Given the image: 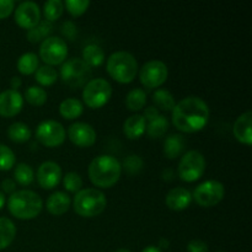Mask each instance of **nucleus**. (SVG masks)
Segmentation results:
<instances>
[{"instance_id": "f257e3e1", "label": "nucleus", "mask_w": 252, "mask_h": 252, "mask_svg": "<svg viewBox=\"0 0 252 252\" xmlns=\"http://www.w3.org/2000/svg\"><path fill=\"white\" fill-rule=\"evenodd\" d=\"M209 118V107L198 96H189L176 103L172 110V123L181 132L201 130Z\"/></svg>"}, {"instance_id": "f03ea898", "label": "nucleus", "mask_w": 252, "mask_h": 252, "mask_svg": "<svg viewBox=\"0 0 252 252\" xmlns=\"http://www.w3.org/2000/svg\"><path fill=\"white\" fill-rule=\"evenodd\" d=\"M122 172L120 161L112 155H98L89 165V177L98 187H111L118 181Z\"/></svg>"}, {"instance_id": "7ed1b4c3", "label": "nucleus", "mask_w": 252, "mask_h": 252, "mask_svg": "<svg viewBox=\"0 0 252 252\" xmlns=\"http://www.w3.org/2000/svg\"><path fill=\"white\" fill-rule=\"evenodd\" d=\"M43 201L41 197L30 189L15 191L7 199L10 213L19 219L36 218L42 211Z\"/></svg>"}, {"instance_id": "20e7f679", "label": "nucleus", "mask_w": 252, "mask_h": 252, "mask_svg": "<svg viewBox=\"0 0 252 252\" xmlns=\"http://www.w3.org/2000/svg\"><path fill=\"white\" fill-rule=\"evenodd\" d=\"M107 204L103 192L96 189H80L74 197V211L81 217L91 218L102 213Z\"/></svg>"}, {"instance_id": "39448f33", "label": "nucleus", "mask_w": 252, "mask_h": 252, "mask_svg": "<svg viewBox=\"0 0 252 252\" xmlns=\"http://www.w3.org/2000/svg\"><path fill=\"white\" fill-rule=\"evenodd\" d=\"M107 71L120 83H130L137 75V59L129 52H115L107 59Z\"/></svg>"}, {"instance_id": "423d86ee", "label": "nucleus", "mask_w": 252, "mask_h": 252, "mask_svg": "<svg viewBox=\"0 0 252 252\" xmlns=\"http://www.w3.org/2000/svg\"><path fill=\"white\" fill-rule=\"evenodd\" d=\"M61 76L70 88H81L85 86L91 78V66L81 58H70L62 65Z\"/></svg>"}, {"instance_id": "0eeeda50", "label": "nucleus", "mask_w": 252, "mask_h": 252, "mask_svg": "<svg viewBox=\"0 0 252 252\" xmlns=\"http://www.w3.org/2000/svg\"><path fill=\"white\" fill-rule=\"evenodd\" d=\"M111 95L112 86L106 79H93L84 86L83 98L86 105L91 108L102 107L110 100Z\"/></svg>"}, {"instance_id": "6e6552de", "label": "nucleus", "mask_w": 252, "mask_h": 252, "mask_svg": "<svg viewBox=\"0 0 252 252\" xmlns=\"http://www.w3.org/2000/svg\"><path fill=\"white\" fill-rule=\"evenodd\" d=\"M206 170V159L204 155L198 150H189L179 162V175L184 181H197Z\"/></svg>"}, {"instance_id": "1a4fd4ad", "label": "nucleus", "mask_w": 252, "mask_h": 252, "mask_svg": "<svg viewBox=\"0 0 252 252\" xmlns=\"http://www.w3.org/2000/svg\"><path fill=\"white\" fill-rule=\"evenodd\" d=\"M224 194L225 189L221 182L217 180H208L194 189L192 198L202 207H213L223 201Z\"/></svg>"}, {"instance_id": "9d476101", "label": "nucleus", "mask_w": 252, "mask_h": 252, "mask_svg": "<svg viewBox=\"0 0 252 252\" xmlns=\"http://www.w3.org/2000/svg\"><path fill=\"white\" fill-rule=\"evenodd\" d=\"M68 54V46L65 41L58 36L47 37L39 47V56L48 65H57L65 61Z\"/></svg>"}, {"instance_id": "9b49d317", "label": "nucleus", "mask_w": 252, "mask_h": 252, "mask_svg": "<svg viewBox=\"0 0 252 252\" xmlns=\"http://www.w3.org/2000/svg\"><path fill=\"white\" fill-rule=\"evenodd\" d=\"M36 137L46 147H57L65 139V129L62 123L54 120H47L38 125Z\"/></svg>"}, {"instance_id": "f8f14e48", "label": "nucleus", "mask_w": 252, "mask_h": 252, "mask_svg": "<svg viewBox=\"0 0 252 252\" xmlns=\"http://www.w3.org/2000/svg\"><path fill=\"white\" fill-rule=\"evenodd\" d=\"M139 78L143 85L147 88H158L164 84L167 78L166 64L161 61H157V59L147 62L140 69Z\"/></svg>"}, {"instance_id": "ddd939ff", "label": "nucleus", "mask_w": 252, "mask_h": 252, "mask_svg": "<svg viewBox=\"0 0 252 252\" xmlns=\"http://www.w3.org/2000/svg\"><path fill=\"white\" fill-rule=\"evenodd\" d=\"M41 20L39 6L33 1H24L15 10V21L24 29H32Z\"/></svg>"}, {"instance_id": "4468645a", "label": "nucleus", "mask_w": 252, "mask_h": 252, "mask_svg": "<svg viewBox=\"0 0 252 252\" xmlns=\"http://www.w3.org/2000/svg\"><path fill=\"white\" fill-rule=\"evenodd\" d=\"M69 139L79 147H90L96 142V132L93 126L85 122H75L68 128Z\"/></svg>"}, {"instance_id": "2eb2a0df", "label": "nucleus", "mask_w": 252, "mask_h": 252, "mask_svg": "<svg viewBox=\"0 0 252 252\" xmlns=\"http://www.w3.org/2000/svg\"><path fill=\"white\" fill-rule=\"evenodd\" d=\"M62 179V169L57 162L44 161L37 170V181L42 189H51L59 184Z\"/></svg>"}, {"instance_id": "dca6fc26", "label": "nucleus", "mask_w": 252, "mask_h": 252, "mask_svg": "<svg viewBox=\"0 0 252 252\" xmlns=\"http://www.w3.org/2000/svg\"><path fill=\"white\" fill-rule=\"evenodd\" d=\"M24 97L17 90H5L0 93V116L12 117L21 111Z\"/></svg>"}, {"instance_id": "f3484780", "label": "nucleus", "mask_w": 252, "mask_h": 252, "mask_svg": "<svg viewBox=\"0 0 252 252\" xmlns=\"http://www.w3.org/2000/svg\"><path fill=\"white\" fill-rule=\"evenodd\" d=\"M252 113L251 111H246L243 115L236 118L234 123L233 132L236 139L244 144H251L252 143Z\"/></svg>"}, {"instance_id": "a211bd4d", "label": "nucleus", "mask_w": 252, "mask_h": 252, "mask_svg": "<svg viewBox=\"0 0 252 252\" xmlns=\"http://www.w3.org/2000/svg\"><path fill=\"white\" fill-rule=\"evenodd\" d=\"M192 201V193L187 189L184 187H175V189H170L169 193L166 194V202L167 207L174 211H182L186 209L189 206Z\"/></svg>"}, {"instance_id": "6ab92c4d", "label": "nucleus", "mask_w": 252, "mask_h": 252, "mask_svg": "<svg viewBox=\"0 0 252 252\" xmlns=\"http://www.w3.org/2000/svg\"><path fill=\"white\" fill-rule=\"evenodd\" d=\"M46 206L49 213L54 214V216H62L70 207V197L65 192L57 191L48 197Z\"/></svg>"}, {"instance_id": "aec40b11", "label": "nucleus", "mask_w": 252, "mask_h": 252, "mask_svg": "<svg viewBox=\"0 0 252 252\" xmlns=\"http://www.w3.org/2000/svg\"><path fill=\"white\" fill-rule=\"evenodd\" d=\"M147 129V121L143 115L129 116L125 121L123 125V132L129 139H138Z\"/></svg>"}, {"instance_id": "412c9836", "label": "nucleus", "mask_w": 252, "mask_h": 252, "mask_svg": "<svg viewBox=\"0 0 252 252\" xmlns=\"http://www.w3.org/2000/svg\"><path fill=\"white\" fill-rule=\"evenodd\" d=\"M186 145V140L180 134H171L164 142V154L169 159H176L182 154Z\"/></svg>"}, {"instance_id": "4be33fe9", "label": "nucleus", "mask_w": 252, "mask_h": 252, "mask_svg": "<svg viewBox=\"0 0 252 252\" xmlns=\"http://www.w3.org/2000/svg\"><path fill=\"white\" fill-rule=\"evenodd\" d=\"M84 106L80 100L75 97H69L62 101L61 106H59V112L66 120H74V118L79 117L83 113Z\"/></svg>"}, {"instance_id": "5701e85b", "label": "nucleus", "mask_w": 252, "mask_h": 252, "mask_svg": "<svg viewBox=\"0 0 252 252\" xmlns=\"http://www.w3.org/2000/svg\"><path fill=\"white\" fill-rule=\"evenodd\" d=\"M16 235V226L11 219L0 217V250L6 249L14 241Z\"/></svg>"}, {"instance_id": "b1692460", "label": "nucleus", "mask_w": 252, "mask_h": 252, "mask_svg": "<svg viewBox=\"0 0 252 252\" xmlns=\"http://www.w3.org/2000/svg\"><path fill=\"white\" fill-rule=\"evenodd\" d=\"M83 59L89 66H97L105 59L103 49L97 44H88L83 51Z\"/></svg>"}, {"instance_id": "393cba45", "label": "nucleus", "mask_w": 252, "mask_h": 252, "mask_svg": "<svg viewBox=\"0 0 252 252\" xmlns=\"http://www.w3.org/2000/svg\"><path fill=\"white\" fill-rule=\"evenodd\" d=\"M7 135L12 142L24 143L31 138V129L22 122H15L7 129Z\"/></svg>"}, {"instance_id": "a878e982", "label": "nucleus", "mask_w": 252, "mask_h": 252, "mask_svg": "<svg viewBox=\"0 0 252 252\" xmlns=\"http://www.w3.org/2000/svg\"><path fill=\"white\" fill-rule=\"evenodd\" d=\"M145 102H147V94L144 90L139 88H135L128 93L127 97H126V105L129 110L132 111H139L144 107Z\"/></svg>"}, {"instance_id": "bb28decb", "label": "nucleus", "mask_w": 252, "mask_h": 252, "mask_svg": "<svg viewBox=\"0 0 252 252\" xmlns=\"http://www.w3.org/2000/svg\"><path fill=\"white\" fill-rule=\"evenodd\" d=\"M38 68V57L32 52L22 54L17 61V69L22 74H32Z\"/></svg>"}, {"instance_id": "cd10ccee", "label": "nucleus", "mask_w": 252, "mask_h": 252, "mask_svg": "<svg viewBox=\"0 0 252 252\" xmlns=\"http://www.w3.org/2000/svg\"><path fill=\"white\" fill-rule=\"evenodd\" d=\"M153 101L157 105V107L161 108L165 111H171L175 107V97L170 91L164 90V89H159L153 95Z\"/></svg>"}, {"instance_id": "c85d7f7f", "label": "nucleus", "mask_w": 252, "mask_h": 252, "mask_svg": "<svg viewBox=\"0 0 252 252\" xmlns=\"http://www.w3.org/2000/svg\"><path fill=\"white\" fill-rule=\"evenodd\" d=\"M167 128H169V121H167V118L165 116L159 115L157 118L150 121L145 130L148 132L149 137L160 138L166 133Z\"/></svg>"}, {"instance_id": "c756f323", "label": "nucleus", "mask_w": 252, "mask_h": 252, "mask_svg": "<svg viewBox=\"0 0 252 252\" xmlns=\"http://www.w3.org/2000/svg\"><path fill=\"white\" fill-rule=\"evenodd\" d=\"M64 11V2L61 0H48L43 5V15L47 21L58 20Z\"/></svg>"}, {"instance_id": "7c9ffc66", "label": "nucleus", "mask_w": 252, "mask_h": 252, "mask_svg": "<svg viewBox=\"0 0 252 252\" xmlns=\"http://www.w3.org/2000/svg\"><path fill=\"white\" fill-rule=\"evenodd\" d=\"M15 180L19 182L22 186H29L30 184H32L34 179V172L33 169L30 166L29 164H25V162H20L16 165L14 171Z\"/></svg>"}, {"instance_id": "2f4dec72", "label": "nucleus", "mask_w": 252, "mask_h": 252, "mask_svg": "<svg viewBox=\"0 0 252 252\" xmlns=\"http://www.w3.org/2000/svg\"><path fill=\"white\" fill-rule=\"evenodd\" d=\"M52 29H53V27H52L51 22L49 21H47V20L46 21H39L36 26L29 30V32H27V37H29V39L31 42L37 43V42H39L41 39H43L44 37L47 38V36L51 33Z\"/></svg>"}, {"instance_id": "473e14b6", "label": "nucleus", "mask_w": 252, "mask_h": 252, "mask_svg": "<svg viewBox=\"0 0 252 252\" xmlns=\"http://www.w3.org/2000/svg\"><path fill=\"white\" fill-rule=\"evenodd\" d=\"M36 80L38 81L41 85H52V84L56 83L57 76H58V73H57L56 69L51 65H42L39 66L36 70Z\"/></svg>"}, {"instance_id": "72a5a7b5", "label": "nucleus", "mask_w": 252, "mask_h": 252, "mask_svg": "<svg viewBox=\"0 0 252 252\" xmlns=\"http://www.w3.org/2000/svg\"><path fill=\"white\" fill-rule=\"evenodd\" d=\"M25 97L31 105L41 106L47 101V93L41 86H30L25 93Z\"/></svg>"}, {"instance_id": "f704fd0d", "label": "nucleus", "mask_w": 252, "mask_h": 252, "mask_svg": "<svg viewBox=\"0 0 252 252\" xmlns=\"http://www.w3.org/2000/svg\"><path fill=\"white\" fill-rule=\"evenodd\" d=\"M14 152L10 149L7 145L0 144V171H6L10 170L15 165Z\"/></svg>"}, {"instance_id": "c9c22d12", "label": "nucleus", "mask_w": 252, "mask_h": 252, "mask_svg": "<svg viewBox=\"0 0 252 252\" xmlns=\"http://www.w3.org/2000/svg\"><path fill=\"white\" fill-rule=\"evenodd\" d=\"M63 185L65 189H68L69 192H74V193L76 192L78 193L81 189V187H83V179H81V176L78 172H68L63 177Z\"/></svg>"}, {"instance_id": "e433bc0d", "label": "nucleus", "mask_w": 252, "mask_h": 252, "mask_svg": "<svg viewBox=\"0 0 252 252\" xmlns=\"http://www.w3.org/2000/svg\"><path fill=\"white\" fill-rule=\"evenodd\" d=\"M123 167H125L126 171L129 175H135L142 170L143 167V160L139 155H128L125 159V162H123Z\"/></svg>"}, {"instance_id": "4c0bfd02", "label": "nucleus", "mask_w": 252, "mask_h": 252, "mask_svg": "<svg viewBox=\"0 0 252 252\" xmlns=\"http://www.w3.org/2000/svg\"><path fill=\"white\" fill-rule=\"evenodd\" d=\"M89 5H90L89 0H66L65 1V7L74 16L84 14L88 10Z\"/></svg>"}, {"instance_id": "58836bf2", "label": "nucleus", "mask_w": 252, "mask_h": 252, "mask_svg": "<svg viewBox=\"0 0 252 252\" xmlns=\"http://www.w3.org/2000/svg\"><path fill=\"white\" fill-rule=\"evenodd\" d=\"M187 250H189V252H208V245H207L206 241L194 239V240H191L189 243Z\"/></svg>"}, {"instance_id": "ea45409f", "label": "nucleus", "mask_w": 252, "mask_h": 252, "mask_svg": "<svg viewBox=\"0 0 252 252\" xmlns=\"http://www.w3.org/2000/svg\"><path fill=\"white\" fill-rule=\"evenodd\" d=\"M15 2L12 0H0V19H5L12 12Z\"/></svg>"}, {"instance_id": "a19ab883", "label": "nucleus", "mask_w": 252, "mask_h": 252, "mask_svg": "<svg viewBox=\"0 0 252 252\" xmlns=\"http://www.w3.org/2000/svg\"><path fill=\"white\" fill-rule=\"evenodd\" d=\"M64 34H65L68 38L73 39L74 37L76 36V26L73 24V22H65L63 25V30H62Z\"/></svg>"}, {"instance_id": "79ce46f5", "label": "nucleus", "mask_w": 252, "mask_h": 252, "mask_svg": "<svg viewBox=\"0 0 252 252\" xmlns=\"http://www.w3.org/2000/svg\"><path fill=\"white\" fill-rule=\"evenodd\" d=\"M158 116H159V112H158V108L154 107V106H150V107L145 108L144 111V115H143V117L145 118V121H153L154 118H157Z\"/></svg>"}, {"instance_id": "37998d69", "label": "nucleus", "mask_w": 252, "mask_h": 252, "mask_svg": "<svg viewBox=\"0 0 252 252\" xmlns=\"http://www.w3.org/2000/svg\"><path fill=\"white\" fill-rule=\"evenodd\" d=\"M1 187L5 192H7V193H14L15 189H16V185H15L14 180L5 179L4 181L1 182Z\"/></svg>"}, {"instance_id": "c03bdc74", "label": "nucleus", "mask_w": 252, "mask_h": 252, "mask_svg": "<svg viewBox=\"0 0 252 252\" xmlns=\"http://www.w3.org/2000/svg\"><path fill=\"white\" fill-rule=\"evenodd\" d=\"M10 84H11L12 90H16V89H19L20 86H21L22 81H21V79L19 78V76H14V78L11 79V81H10Z\"/></svg>"}, {"instance_id": "a18cd8bd", "label": "nucleus", "mask_w": 252, "mask_h": 252, "mask_svg": "<svg viewBox=\"0 0 252 252\" xmlns=\"http://www.w3.org/2000/svg\"><path fill=\"white\" fill-rule=\"evenodd\" d=\"M142 252H161V250H160V249L158 248V246L150 245V246H147V248H145Z\"/></svg>"}, {"instance_id": "49530a36", "label": "nucleus", "mask_w": 252, "mask_h": 252, "mask_svg": "<svg viewBox=\"0 0 252 252\" xmlns=\"http://www.w3.org/2000/svg\"><path fill=\"white\" fill-rule=\"evenodd\" d=\"M4 204H5V194L0 191V209L4 207Z\"/></svg>"}, {"instance_id": "de8ad7c7", "label": "nucleus", "mask_w": 252, "mask_h": 252, "mask_svg": "<svg viewBox=\"0 0 252 252\" xmlns=\"http://www.w3.org/2000/svg\"><path fill=\"white\" fill-rule=\"evenodd\" d=\"M159 244L161 248H167V246H169V241H167L166 239H160Z\"/></svg>"}, {"instance_id": "09e8293b", "label": "nucleus", "mask_w": 252, "mask_h": 252, "mask_svg": "<svg viewBox=\"0 0 252 252\" xmlns=\"http://www.w3.org/2000/svg\"><path fill=\"white\" fill-rule=\"evenodd\" d=\"M115 252H130V251L128 250V249H118V250L115 251Z\"/></svg>"}, {"instance_id": "8fccbe9b", "label": "nucleus", "mask_w": 252, "mask_h": 252, "mask_svg": "<svg viewBox=\"0 0 252 252\" xmlns=\"http://www.w3.org/2000/svg\"><path fill=\"white\" fill-rule=\"evenodd\" d=\"M219 252H223V251H219Z\"/></svg>"}]
</instances>
